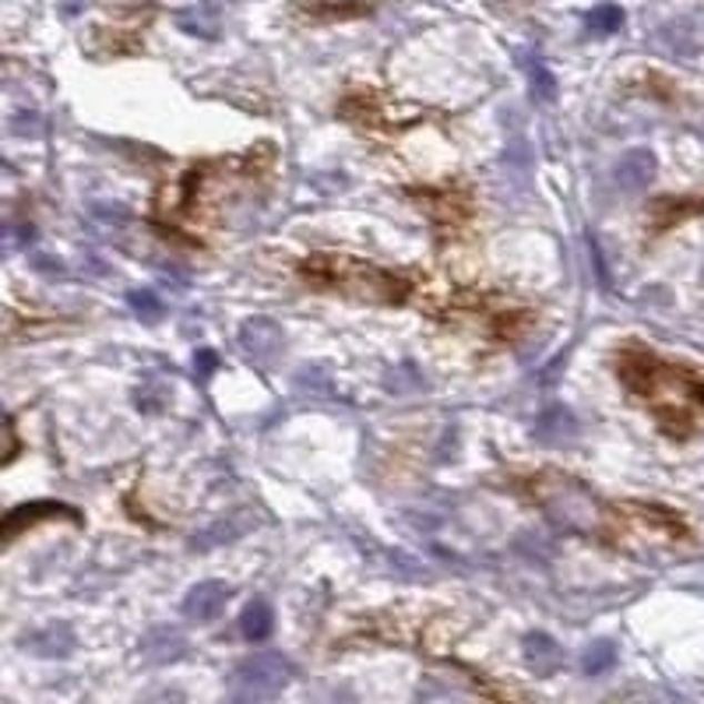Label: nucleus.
I'll list each match as a JSON object with an SVG mask.
<instances>
[{"label":"nucleus","mask_w":704,"mask_h":704,"mask_svg":"<svg viewBox=\"0 0 704 704\" xmlns=\"http://www.w3.org/2000/svg\"><path fill=\"white\" fill-rule=\"evenodd\" d=\"M616 374L634 395H641L655 409L658 423L670 433H687L697 409L704 405V381L691 374L687 366L662 363L655 352H616Z\"/></svg>","instance_id":"obj_1"},{"label":"nucleus","mask_w":704,"mask_h":704,"mask_svg":"<svg viewBox=\"0 0 704 704\" xmlns=\"http://www.w3.org/2000/svg\"><path fill=\"white\" fill-rule=\"evenodd\" d=\"M303 279L324 285V289H339V293L352 296V300H378V303H402L409 293V282L395 279L384 268L352 261V258H314L303 264Z\"/></svg>","instance_id":"obj_2"},{"label":"nucleus","mask_w":704,"mask_h":704,"mask_svg":"<svg viewBox=\"0 0 704 704\" xmlns=\"http://www.w3.org/2000/svg\"><path fill=\"white\" fill-rule=\"evenodd\" d=\"M289 680H293V666L279 652L251 655L237 666L225 704H272L289 687Z\"/></svg>","instance_id":"obj_3"},{"label":"nucleus","mask_w":704,"mask_h":704,"mask_svg":"<svg viewBox=\"0 0 704 704\" xmlns=\"http://www.w3.org/2000/svg\"><path fill=\"white\" fill-rule=\"evenodd\" d=\"M535 490H540V504L546 507L553 522L577 532H589L599 525V501L582 483L567 480V475H543Z\"/></svg>","instance_id":"obj_4"},{"label":"nucleus","mask_w":704,"mask_h":704,"mask_svg":"<svg viewBox=\"0 0 704 704\" xmlns=\"http://www.w3.org/2000/svg\"><path fill=\"white\" fill-rule=\"evenodd\" d=\"M240 345L247 349V356L251 360L272 363L285 345V335L272 318H247L243 328H240Z\"/></svg>","instance_id":"obj_5"},{"label":"nucleus","mask_w":704,"mask_h":704,"mask_svg":"<svg viewBox=\"0 0 704 704\" xmlns=\"http://www.w3.org/2000/svg\"><path fill=\"white\" fill-rule=\"evenodd\" d=\"M230 585L222 582H198L188 595H183V616L198 620V624H212V620L230 603Z\"/></svg>","instance_id":"obj_6"},{"label":"nucleus","mask_w":704,"mask_h":704,"mask_svg":"<svg viewBox=\"0 0 704 704\" xmlns=\"http://www.w3.org/2000/svg\"><path fill=\"white\" fill-rule=\"evenodd\" d=\"M43 517H71V522H78V511L68 507V504H53V501H39V504L14 507L4 517V543H11L22 529H32L36 522H43Z\"/></svg>","instance_id":"obj_7"},{"label":"nucleus","mask_w":704,"mask_h":704,"mask_svg":"<svg viewBox=\"0 0 704 704\" xmlns=\"http://www.w3.org/2000/svg\"><path fill=\"white\" fill-rule=\"evenodd\" d=\"M522 652H525V662H529V670H532L535 676H553L556 670L564 666V652H561V645H556V641H553L550 634H543V631L529 634L525 645H522Z\"/></svg>","instance_id":"obj_8"},{"label":"nucleus","mask_w":704,"mask_h":704,"mask_svg":"<svg viewBox=\"0 0 704 704\" xmlns=\"http://www.w3.org/2000/svg\"><path fill=\"white\" fill-rule=\"evenodd\" d=\"M655 180V155L648 149H631L616 165V183L624 191H645Z\"/></svg>","instance_id":"obj_9"},{"label":"nucleus","mask_w":704,"mask_h":704,"mask_svg":"<svg viewBox=\"0 0 704 704\" xmlns=\"http://www.w3.org/2000/svg\"><path fill=\"white\" fill-rule=\"evenodd\" d=\"M183 652H188V641H183V634L173 631V627H155V631L144 634V641H141V655L149 662H155V666L177 662Z\"/></svg>","instance_id":"obj_10"},{"label":"nucleus","mask_w":704,"mask_h":704,"mask_svg":"<svg viewBox=\"0 0 704 704\" xmlns=\"http://www.w3.org/2000/svg\"><path fill=\"white\" fill-rule=\"evenodd\" d=\"M26 648L32 655H43V658H64L74 652V631L68 624H50L43 631H36L26 637Z\"/></svg>","instance_id":"obj_11"},{"label":"nucleus","mask_w":704,"mask_h":704,"mask_svg":"<svg viewBox=\"0 0 704 704\" xmlns=\"http://www.w3.org/2000/svg\"><path fill=\"white\" fill-rule=\"evenodd\" d=\"M296 14H303V22H345V18L370 14V4H360V0H314V4H296Z\"/></svg>","instance_id":"obj_12"},{"label":"nucleus","mask_w":704,"mask_h":704,"mask_svg":"<svg viewBox=\"0 0 704 704\" xmlns=\"http://www.w3.org/2000/svg\"><path fill=\"white\" fill-rule=\"evenodd\" d=\"M532 433H535V441H540V444H564V441L577 438V420L571 416L567 409H546L543 416L535 420Z\"/></svg>","instance_id":"obj_13"},{"label":"nucleus","mask_w":704,"mask_h":704,"mask_svg":"<svg viewBox=\"0 0 704 704\" xmlns=\"http://www.w3.org/2000/svg\"><path fill=\"white\" fill-rule=\"evenodd\" d=\"M272 627H275L272 606H268L264 599H251V603H247V610L240 613V634L247 641H264L268 634H272Z\"/></svg>","instance_id":"obj_14"},{"label":"nucleus","mask_w":704,"mask_h":704,"mask_svg":"<svg viewBox=\"0 0 704 704\" xmlns=\"http://www.w3.org/2000/svg\"><path fill=\"white\" fill-rule=\"evenodd\" d=\"M616 666V645L610 637H599L582 652V673L585 676H603L606 670Z\"/></svg>","instance_id":"obj_15"},{"label":"nucleus","mask_w":704,"mask_h":704,"mask_svg":"<svg viewBox=\"0 0 704 704\" xmlns=\"http://www.w3.org/2000/svg\"><path fill=\"white\" fill-rule=\"evenodd\" d=\"M420 704H472L465 691H459L454 683H444L441 676H430L420 687Z\"/></svg>","instance_id":"obj_16"},{"label":"nucleus","mask_w":704,"mask_h":704,"mask_svg":"<svg viewBox=\"0 0 704 704\" xmlns=\"http://www.w3.org/2000/svg\"><path fill=\"white\" fill-rule=\"evenodd\" d=\"M177 26H180L183 32L204 36V39L219 36V18H215V11H209V8H188V11H180V14H177Z\"/></svg>","instance_id":"obj_17"},{"label":"nucleus","mask_w":704,"mask_h":704,"mask_svg":"<svg viewBox=\"0 0 704 704\" xmlns=\"http://www.w3.org/2000/svg\"><path fill=\"white\" fill-rule=\"evenodd\" d=\"M585 26H589L595 36H610V32H616L620 26H624V11H620L616 4H599V8L589 11Z\"/></svg>","instance_id":"obj_18"},{"label":"nucleus","mask_w":704,"mask_h":704,"mask_svg":"<svg viewBox=\"0 0 704 704\" xmlns=\"http://www.w3.org/2000/svg\"><path fill=\"white\" fill-rule=\"evenodd\" d=\"M128 303L141 321H159L162 318V300L155 293H149V289H134V293H128Z\"/></svg>","instance_id":"obj_19"},{"label":"nucleus","mask_w":704,"mask_h":704,"mask_svg":"<svg viewBox=\"0 0 704 704\" xmlns=\"http://www.w3.org/2000/svg\"><path fill=\"white\" fill-rule=\"evenodd\" d=\"M532 95H535V102H553V95H556V81L543 64L532 68Z\"/></svg>","instance_id":"obj_20"},{"label":"nucleus","mask_w":704,"mask_h":704,"mask_svg":"<svg viewBox=\"0 0 704 704\" xmlns=\"http://www.w3.org/2000/svg\"><path fill=\"white\" fill-rule=\"evenodd\" d=\"M314 704H356V694L349 687H328L314 697Z\"/></svg>","instance_id":"obj_21"},{"label":"nucleus","mask_w":704,"mask_h":704,"mask_svg":"<svg viewBox=\"0 0 704 704\" xmlns=\"http://www.w3.org/2000/svg\"><path fill=\"white\" fill-rule=\"evenodd\" d=\"M215 363H219V356H215L212 349H201V352H194V374H198L201 381L212 374V370H215Z\"/></svg>","instance_id":"obj_22"}]
</instances>
